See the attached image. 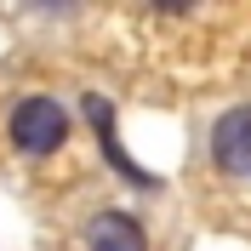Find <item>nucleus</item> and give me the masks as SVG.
<instances>
[{
	"label": "nucleus",
	"mask_w": 251,
	"mask_h": 251,
	"mask_svg": "<svg viewBox=\"0 0 251 251\" xmlns=\"http://www.w3.org/2000/svg\"><path fill=\"white\" fill-rule=\"evenodd\" d=\"M211 166L223 177H251V103H234L211 120Z\"/></svg>",
	"instance_id": "3"
},
{
	"label": "nucleus",
	"mask_w": 251,
	"mask_h": 251,
	"mask_svg": "<svg viewBox=\"0 0 251 251\" xmlns=\"http://www.w3.org/2000/svg\"><path fill=\"white\" fill-rule=\"evenodd\" d=\"M69 131H75V120H69V109H63L57 97H23V103L12 109V120H6L12 149L29 154V160L57 154L63 143H69Z\"/></svg>",
	"instance_id": "1"
},
{
	"label": "nucleus",
	"mask_w": 251,
	"mask_h": 251,
	"mask_svg": "<svg viewBox=\"0 0 251 251\" xmlns=\"http://www.w3.org/2000/svg\"><path fill=\"white\" fill-rule=\"evenodd\" d=\"M86 251H149V228L131 211H97L86 223Z\"/></svg>",
	"instance_id": "4"
},
{
	"label": "nucleus",
	"mask_w": 251,
	"mask_h": 251,
	"mask_svg": "<svg viewBox=\"0 0 251 251\" xmlns=\"http://www.w3.org/2000/svg\"><path fill=\"white\" fill-rule=\"evenodd\" d=\"M80 120L92 126V137H97V149H103V160H109V166H114V172H120L131 188H160V177L149 172V166H137V160L126 154L120 120H114V103H109L103 92H80Z\"/></svg>",
	"instance_id": "2"
}]
</instances>
